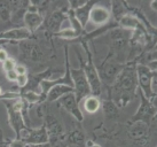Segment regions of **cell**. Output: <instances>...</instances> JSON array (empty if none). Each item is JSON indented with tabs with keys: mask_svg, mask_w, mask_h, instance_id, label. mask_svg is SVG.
<instances>
[{
	"mask_svg": "<svg viewBox=\"0 0 157 147\" xmlns=\"http://www.w3.org/2000/svg\"><path fill=\"white\" fill-rule=\"evenodd\" d=\"M43 22H44V18L37 10H28L24 15V20H23L24 26L30 32L37 30L43 24Z\"/></svg>",
	"mask_w": 157,
	"mask_h": 147,
	"instance_id": "obj_11",
	"label": "cell"
},
{
	"mask_svg": "<svg viewBox=\"0 0 157 147\" xmlns=\"http://www.w3.org/2000/svg\"><path fill=\"white\" fill-rule=\"evenodd\" d=\"M88 147H102V146H100V145H98V144H91Z\"/></svg>",
	"mask_w": 157,
	"mask_h": 147,
	"instance_id": "obj_32",
	"label": "cell"
},
{
	"mask_svg": "<svg viewBox=\"0 0 157 147\" xmlns=\"http://www.w3.org/2000/svg\"><path fill=\"white\" fill-rule=\"evenodd\" d=\"M64 16H63V14L60 13V12H55V13H53L51 16H49V18H48L47 21V26L49 30L52 31H55V32H57V31L60 30V26H61V23L63 22V20H64Z\"/></svg>",
	"mask_w": 157,
	"mask_h": 147,
	"instance_id": "obj_18",
	"label": "cell"
},
{
	"mask_svg": "<svg viewBox=\"0 0 157 147\" xmlns=\"http://www.w3.org/2000/svg\"><path fill=\"white\" fill-rule=\"evenodd\" d=\"M9 121H10V124L13 126V129L16 131V134H17V136H18V133L25 128V126H24V121H23L22 112L15 110L13 107L9 108Z\"/></svg>",
	"mask_w": 157,
	"mask_h": 147,
	"instance_id": "obj_14",
	"label": "cell"
},
{
	"mask_svg": "<svg viewBox=\"0 0 157 147\" xmlns=\"http://www.w3.org/2000/svg\"><path fill=\"white\" fill-rule=\"evenodd\" d=\"M16 84H17L18 87H24L29 84V77L28 75H18L17 79H16Z\"/></svg>",
	"mask_w": 157,
	"mask_h": 147,
	"instance_id": "obj_24",
	"label": "cell"
},
{
	"mask_svg": "<svg viewBox=\"0 0 157 147\" xmlns=\"http://www.w3.org/2000/svg\"><path fill=\"white\" fill-rule=\"evenodd\" d=\"M8 59V53L6 52L5 50L0 48V63H2Z\"/></svg>",
	"mask_w": 157,
	"mask_h": 147,
	"instance_id": "obj_30",
	"label": "cell"
},
{
	"mask_svg": "<svg viewBox=\"0 0 157 147\" xmlns=\"http://www.w3.org/2000/svg\"><path fill=\"white\" fill-rule=\"evenodd\" d=\"M23 99L28 101L29 104H36L40 100V94L36 93L35 91H26L23 94Z\"/></svg>",
	"mask_w": 157,
	"mask_h": 147,
	"instance_id": "obj_22",
	"label": "cell"
},
{
	"mask_svg": "<svg viewBox=\"0 0 157 147\" xmlns=\"http://www.w3.org/2000/svg\"><path fill=\"white\" fill-rule=\"evenodd\" d=\"M56 36L61 37V38H66V39H72L78 37L77 32L72 29V28H68V29H64V30H60L56 32Z\"/></svg>",
	"mask_w": 157,
	"mask_h": 147,
	"instance_id": "obj_21",
	"label": "cell"
},
{
	"mask_svg": "<svg viewBox=\"0 0 157 147\" xmlns=\"http://www.w3.org/2000/svg\"><path fill=\"white\" fill-rule=\"evenodd\" d=\"M15 66H16V62H15L13 59L8 58L5 62L1 63V68H2V70H4L5 73H8V71H10V70L15 69Z\"/></svg>",
	"mask_w": 157,
	"mask_h": 147,
	"instance_id": "obj_23",
	"label": "cell"
},
{
	"mask_svg": "<svg viewBox=\"0 0 157 147\" xmlns=\"http://www.w3.org/2000/svg\"><path fill=\"white\" fill-rule=\"evenodd\" d=\"M30 147H51L48 143L45 144H37V145H30Z\"/></svg>",
	"mask_w": 157,
	"mask_h": 147,
	"instance_id": "obj_31",
	"label": "cell"
},
{
	"mask_svg": "<svg viewBox=\"0 0 157 147\" xmlns=\"http://www.w3.org/2000/svg\"><path fill=\"white\" fill-rule=\"evenodd\" d=\"M93 5L91 2H87L86 5H84L83 7L76 9L74 13V16L77 18V21L83 26V28L86 26V23L88 22V16H90V10H91Z\"/></svg>",
	"mask_w": 157,
	"mask_h": 147,
	"instance_id": "obj_17",
	"label": "cell"
},
{
	"mask_svg": "<svg viewBox=\"0 0 157 147\" xmlns=\"http://www.w3.org/2000/svg\"><path fill=\"white\" fill-rule=\"evenodd\" d=\"M2 92H4V91H2V89H1V86H0V97L2 95Z\"/></svg>",
	"mask_w": 157,
	"mask_h": 147,
	"instance_id": "obj_33",
	"label": "cell"
},
{
	"mask_svg": "<svg viewBox=\"0 0 157 147\" xmlns=\"http://www.w3.org/2000/svg\"><path fill=\"white\" fill-rule=\"evenodd\" d=\"M60 102L64 107V109L68 110L71 115H74L77 120H79V121L82 120V117H83L82 116V110L79 109L77 98H76L74 92L72 93H68L64 97H62L61 99H60Z\"/></svg>",
	"mask_w": 157,
	"mask_h": 147,
	"instance_id": "obj_9",
	"label": "cell"
},
{
	"mask_svg": "<svg viewBox=\"0 0 157 147\" xmlns=\"http://www.w3.org/2000/svg\"><path fill=\"white\" fill-rule=\"evenodd\" d=\"M119 26H122V29L127 31H136L140 28V21L139 18L131 15V14H125L123 18H119Z\"/></svg>",
	"mask_w": 157,
	"mask_h": 147,
	"instance_id": "obj_13",
	"label": "cell"
},
{
	"mask_svg": "<svg viewBox=\"0 0 157 147\" xmlns=\"http://www.w3.org/2000/svg\"><path fill=\"white\" fill-rule=\"evenodd\" d=\"M18 139L26 145H37V144L48 143V132L44 126L40 129H24L18 133Z\"/></svg>",
	"mask_w": 157,
	"mask_h": 147,
	"instance_id": "obj_4",
	"label": "cell"
},
{
	"mask_svg": "<svg viewBox=\"0 0 157 147\" xmlns=\"http://www.w3.org/2000/svg\"><path fill=\"white\" fill-rule=\"evenodd\" d=\"M32 32L26 29L25 26H18V28H14V29H9V30H6L4 32H0V39L2 40H20V42H23V40H28L30 38Z\"/></svg>",
	"mask_w": 157,
	"mask_h": 147,
	"instance_id": "obj_7",
	"label": "cell"
},
{
	"mask_svg": "<svg viewBox=\"0 0 157 147\" xmlns=\"http://www.w3.org/2000/svg\"><path fill=\"white\" fill-rule=\"evenodd\" d=\"M71 81L74 86V93L76 98L84 99L88 95H91V87L87 82L86 75L84 69H72L71 70Z\"/></svg>",
	"mask_w": 157,
	"mask_h": 147,
	"instance_id": "obj_2",
	"label": "cell"
},
{
	"mask_svg": "<svg viewBox=\"0 0 157 147\" xmlns=\"http://www.w3.org/2000/svg\"><path fill=\"white\" fill-rule=\"evenodd\" d=\"M12 16V6L10 2L0 1V21L7 22Z\"/></svg>",
	"mask_w": 157,
	"mask_h": 147,
	"instance_id": "obj_19",
	"label": "cell"
},
{
	"mask_svg": "<svg viewBox=\"0 0 157 147\" xmlns=\"http://www.w3.org/2000/svg\"><path fill=\"white\" fill-rule=\"evenodd\" d=\"M147 136H148V125L144 121H136L128 129V137L136 143L146 140Z\"/></svg>",
	"mask_w": 157,
	"mask_h": 147,
	"instance_id": "obj_10",
	"label": "cell"
},
{
	"mask_svg": "<svg viewBox=\"0 0 157 147\" xmlns=\"http://www.w3.org/2000/svg\"><path fill=\"white\" fill-rule=\"evenodd\" d=\"M20 48H21L24 58L28 59V60L38 62L43 58V53L40 51L39 46L36 45L35 43H31L29 40H23V42H21Z\"/></svg>",
	"mask_w": 157,
	"mask_h": 147,
	"instance_id": "obj_8",
	"label": "cell"
},
{
	"mask_svg": "<svg viewBox=\"0 0 157 147\" xmlns=\"http://www.w3.org/2000/svg\"><path fill=\"white\" fill-rule=\"evenodd\" d=\"M136 86V73L133 68L123 69L116 78V91L121 93V100L126 94L133 93Z\"/></svg>",
	"mask_w": 157,
	"mask_h": 147,
	"instance_id": "obj_1",
	"label": "cell"
},
{
	"mask_svg": "<svg viewBox=\"0 0 157 147\" xmlns=\"http://www.w3.org/2000/svg\"><path fill=\"white\" fill-rule=\"evenodd\" d=\"M122 71V66L116 61H108L105 63L103 68V77L108 81H113L115 78H117L119 73Z\"/></svg>",
	"mask_w": 157,
	"mask_h": 147,
	"instance_id": "obj_15",
	"label": "cell"
},
{
	"mask_svg": "<svg viewBox=\"0 0 157 147\" xmlns=\"http://www.w3.org/2000/svg\"><path fill=\"white\" fill-rule=\"evenodd\" d=\"M101 107L100 100L94 95H88L83 99V109L87 114H95Z\"/></svg>",
	"mask_w": 157,
	"mask_h": 147,
	"instance_id": "obj_16",
	"label": "cell"
},
{
	"mask_svg": "<svg viewBox=\"0 0 157 147\" xmlns=\"http://www.w3.org/2000/svg\"><path fill=\"white\" fill-rule=\"evenodd\" d=\"M84 73L86 75L87 82L90 84V87H91L92 95H94V97L99 95L101 93V90H102V84H101L100 75L98 73L96 68L93 66V63L88 62L84 69Z\"/></svg>",
	"mask_w": 157,
	"mask_h": 147,
	"instance_id": "obj_6",
	"label": "cell"
},
{
	"mask_svg": "<svg viewBox=\"0 0 157 147\" xmlns=\"http://www.w3.org/2000/svg\"><path fill=\"white\" fill-rule=\"evenodd\" d=\"M71 141H74V143L76 144H79L83 141V136L80 133H78V132H75V133H72V136H71Z\"/></svg>",
	"mask_w": 157,
	"mask_h": 147,
	"instance_id": "obj_28",
	"label": "cell"
},
{
	"mask_svg": "<svg viewBox=\"0 0 157 147\" xmlns=\"http://www.w3.org/2000/svg\"><path fill=\"white\" fill-rule=\"evenodd\" d=\"M110 14H113V16L116 18V20L119 21V18H123L125 14H127L125 12V7L123 2H119V1H113L111 2V12Z\"/></svg>",
	"mask_w": 157,
	"mask_h": 147,
	"instance_id": "obj_20",
	"label": "cell"
},
{
	"mask_svg": "<svg viewBox=\"0 0 157 147\" xmlns=\"http://www.w3.org/2000/svg\"><path fill=\"white\" fill-rule=\"evenodd\" d=\"M111 18L110 10L107 7H103L101 5H93L91 10H90V16H88V22L85 26H92L93 29L96 26H103L105 23H108Z\"/></svg>",
	"mask_w": 157,
	"mask_h": 147,
	"instance_id": "obj_5",
	"label": "cell"
},
{
	"mask_svg": "<svg viewBox=\"0 0 157 147\" xmlns=\"http://www.w3.org/2000/svg\"><path fill=\"white\" fill-rule=\"evenodd\" d=\"M15 73L17 74V75H25L26 74V67L24 65H16L15 66Z\"/></svg>",
	"mask_w": 157,
	"mask_h": 147,
	"instance_id": "obj_27",
	"label": "cell"
},
{
	"mask_svg": "<svg viewBox=\"0 0 157 147\" xmlns=\"http://www.w3.org/2000/svg\"><path fill=\"white\" fill-rule=\"evenodd\" d=\"M26 144L23 143L22 140H20V139H16V140H14L13 143H10L9 147H25Z\"/></svg>",
	"mask_w": 157,
	"mask_h": 147,
	"instance_id": "obj_29",
	"label": "cell"
},
{
	"mask_svg": "<svg viewBox=\"0 0 157 147\" xmlns=\"http://www.w3.org/2000/svg\"><path fill=\"white\" fill-rule=\"evenodd\" d=\"M135 73H136V83L140 85V90L146 95L147 99H150L155 95L151 92V78L155 73L149 67L144 65L138 66Z\"/></svg>",
	"mask_w": 157,
	"mask_h": 147,
	"instance_id": "obj_3",
	"label": "cell"
},
{
	"mask_svg": "<svg viewBox=\"0 0 157 147\" xmlns=\"http://www.w3.org/2000/svg\"><path fill=\"white\" fill-rule=\"evenodd\" d=\"M17 74L15 73V70H10L8 73H6V78L8 79L9 82H16V79H17Z\"/></svg>",
	"mask_w": 157,
	"mask_h": 147,
	"instance_id": "obj_26",
	"label": "cell"
},
{
	"mask_svg": "<svg viewBox=\"0 0 157 147\" xmlns=\"http://www.w3.org/2000/svg\"><path fill=\"white\" fill-rule=\"evenodd\" d=\"M74 92V86L68 85V84H56L48 91L46 94V99L48 101H55V100H60L62 97H64L68 93H72Z\"/></svg>",
	"mask_w": 157,
	"mask_h": 147,
	"instance_id": "obj_12",
	"label": "cell"
},
{
	"mask_svg": "<svg viewBox=\"0 0 157 147\" xmlns=\"http://www.w3.org/2000/svg\"><path fill=\"white\" fill-rule=\"evenodd\" d=\"M87 4V1H84V0H79V1H70L69 5L71 6V9H74V10H76V9L80 8V7H83L84 5Z\"/></svg>",
	"mask_w": 157,
	"mask_h": 147,
	"instance_id": "obj_25",
	"label": "cell"
}]
</instances>
